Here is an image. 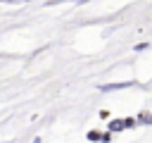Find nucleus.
Wrapping results in <instances>:
<instances>
[{"label":"nucleus","mask_w":152,"mask_h":143,"mask_svg":"<svg viewBox=\"0 0 152 143\" xmlns=\"http://www.w3.org/2000/svg\"><path fill=\"white\" fill-rule=\"evenodd\" d=\"M135 124H138V117L112 119V122H109V131H112V133H116V131H126V129H131V126H135Z\"/></svg>","instance_id":"f257e3e1"},{"label":"nucleus","mask_w":152,"mask_h":143,"mask_svg":"<svg viewBox=\"0 0 152 143\" xmlns=\"http://www.w3.org/2000/svg\"><path fill=\"white\" fill-rule=\"evenodd\" d=\"M138 122H145V124H152V112H140V114H138Z\"/></svg>","instance_id":"f03ea898"},{"label":"nucleus","mask_w":152,"mask_h":143,"mask_svg":"<svg viewBox=\"0 0 152 143\" xmlns=\"http://www.w3.org/2000/svg\"><path fill=\"white\" fill-rule=\"evenodd\" d=\"M102 136H104V133H97V131H90V133H88V141H100V143H102Z\"/></svg>","instance_id":"7ed1b4c3"}]
</instances>
